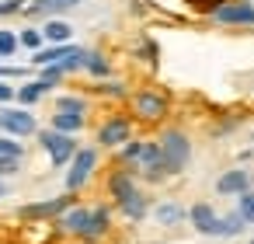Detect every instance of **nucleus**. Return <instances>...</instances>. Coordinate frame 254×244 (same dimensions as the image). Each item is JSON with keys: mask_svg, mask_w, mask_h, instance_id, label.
<instances>
[{"mask_svg": "<svg viewBox=\"0 0 254 244\" xmlns=\"http://www.w3.org/2000/svg\"><path fill=\"white\" fill-rule=\"evenodd\" d=\"M84 49H77V46H53V49H39L35 53V63L39 67H60L63 74L66 70H77V67H84Z\"/></svg>", "mask_w": 254, "mask_h": 244, "instance_id": "f257e3e1", "label": "nucleus"}, {"mask_svg": "<svg viewBox=\"0 0 254 244\" xmlns=\"http://www.w3.org/2000/svg\"><path fill=\"white\" fill-rule=\"evenodd\" d=\"M160 150H164V164H167V171H185V164H188V157H191V143L181 136V133H164L160 136Z\"/></svg>", "mask_w": 254, "mask_h": 244, "instance_id": "f03ea898", "label": "nucleus"}, {"mask_svg": "<svg viewBox=\"0 0 254 244\" xmlns=\"http://www.w3.org/2000/svg\"><path fill=\"white\" fill-rule=\"evenodd\" d=\"M39 143H42V150L53 157V164H66L70 157H77V143H73V136H66V133L46 129V133L39 136Z\"/></svg>", "mask_w": 254, "mask_h": 244, "instance_id": "7ed1b4c3", "label": "nucleus"}, {"mask_svg": "<svg viewBox=\"0 0 254 244\" xmlns=\"http://www.w3.org/2000/svg\"><path fill=\"white\" fill-rule=\"evenodd\" d=\"M94 161H98V154L91 150V147H84V150H77V157H73V167L66 171V188L70 192H77L87 178H91V167H94Z\"/></svg>", "mask_w": 254, "mask_h": 244, "instance_id": "20e7f679", "label": "nucleus"}, {"mask_svg": "<svg viewBox=\"0 0 254 244\" xmlns=\"http://www.w3.org/2000/svg\"><path fill=\"white\" fill-rule=\"evenodd\" d=\"M216 21L223 25H254V4H247V0H237V4H223L212 11Z\"/></svg>", "mask_w": 254, "mask_h": 244, "instance_id": "39448f33", "label": "nucleus"}, {"mask_svg": "<svg viewBox=\"0 0 254 244\" xmlns=\"http://www.w3.org/2000/svg\"><path fill=\"white\" fill-rule=\"evenodd\" d=\"M0 126H4L11 136H32V133H35V119H32V112H14V108L0 112Z\"/></svg>", "mask_w": 254, "mask_h": 244, "instance_id": "423d86ee", "label": "nucleus"}, {"mask_svg": "<svg viewBox=\"0 0 254 244\" xmlns=\"http://www.w3.org/2000/svg\"><path fill=\"white\" fill-rule=\"evenodd\" d=\"M247 185H251V174H247L244 167H233V171H226V174L216 181V192H219V195H244V192H251Z\"/></svg>", "mask_w": 254, "mask_h": 244, "instance_id": "0eeeda50", "label": "nucleus"}, {"mask_svg": "<svg viewBox=\"0 0 254 244\" xmlns=\"http://www.w3.org/2000/svg\"><path fill=\"white\" fill-rule=\"evenodd\" d=\"M191 223H195V230L198 234H219V220L223 216H216V209L209 206V202H198V206H191Z\"/></svg>", "mask_w": 254, "mask_h": 244, "instance_id": "6e6552de", "label": "nucleus"}, {"mask_svg": "<svg viewBox=\"0 0 254 244\" xmlns=\"http://www.w3.org/2000/svg\"><path fill=\"white\" fill-rule=\"evenodd\" d=\"M98 140H101L105 147H119V143H126V140H129V122H126V119H108V122L98 129Z\"/></svg>", "mask_w": 254, "mask_h": 244, "instance_id": "1a4fd4ad", "label": "nucleus"}, {"mask_svg": "<svg viewBox=\"0 0 254 244\" xmlns=\"http://www.w3.org/2000/svg\"><path fill=\"white\" fill-rule=\"evenodd\" d=\"M139 167H146V174H153V178H157L160 171H167L160 143H143V154H139Z\"/></svg>", "mask_w": 254, "mask_h": 244, "instance_id": "9d476101", "label": "nucleus"}, {"mask_svg": "<svg viewBox=\"0 0 254 244\" xmlns=\"http://www.w3.org/2000/svg\"><path fill=\"white\" fill-rule=\"evenodd\" d=\"M136 112H139L143 119H160V115L167 112V101H164L160 94H150V91H143V94L136 98Z\"/></svg>", "mask_w": 254, "mask_h": 244, "instance_id": "9b49d317", "label": "nucleus"}, {"mask_svg": "<svg viewBox=\"0 0 254 244\" xmlns=\"http://www.w3.org/2000/svg\"><path fill=\"white\" fill-rule=\"evenodd\" d=\"M80 126H84V115H77V112H56V115H53V129H56V133L73 136Z\"/></svg>", "mask_w": 254, "mask_h": 244, "instance_id": "f8f14e48", "label": "nucleus"}, {"mask_svg": "<svg viewBox=\"0 0 254 244\" xmlns=\"http://www.w3.org/2000/svg\"><path fill=\"white\" fill-rule=\"evenodd\" d=\"M63 230H73V234H87V227H91V213L87 209H70V213H63Z\"/></svg>", "mask_w": 254, "mask_h": 244, "instance_id": "ddd939ff", "label": "nucleus"}, {"mask_svg": "<svg viewBox=\"0 0 254 244\" xmlns=\"http://www.w3.org/2000/svg\"><path fill=\"white\" fill-rule=\"evenodd\" d=\"M77 4H80V0H35L32 11L35 14H63V11H70Z\"/></svg>", "mask_w": 254, "mask_h": 244, "instance_id": "4468645a", "label": "nucleus"}, {"mask_svg": "<svg viewBox=\"0 0 254 244\" xmlns=\"http://www.w3.org/2000/svg\"><path fill=\"white\" fill-rule=\"evenodd\" d=\"M112 192H115V199H119V202H122V206H126V202H129V199H132V195H139V192H136V185H132V178H129V174H115V178H112Z\"/></svg>", "mask_w": 254, "mask_h": 244, "instance_id": "2eb2a0df", "label": "nucleus"}, {"mask_svg": "<svg viewBox=\"0 0 254 244\" xmlns=\"http://www.w3.org/2000/svg\"><path fill=\"white\" fill-rule=\"evenodd\" d=\"M70 32H73V28H70L66 21H46V28H42V35H46L49 42H60V46L70 42Z\"/></svg>", "mask_w": 254, "mask_h": 244, "instance_id": "dca6fc26", "label": "nucleus"}, {"mask_svg": "<svg viewBox=\"0 0 254 244\" xmlns=\"http://www.w3.org/2000/svg\"><path fill=\"white\" fill-rule=\"evenodd\" d=\"M49 87H53V84H49V81H42V77H39V81H35V84H25V87H21V91H18V101H21V105H32V101H39V98H42V94H46V91H49Z\"/></svg>", "mask_w": 254, "mask_h": 244, "instance_id": "f3484780", "label": "nucleus"}, {"mask_svg": "<svg viewBox=\"0 0 254 244\" xmlns=\"http://www.w3.org/2000/svg\"><path fill=\"white\" fill-rule=\"evenodd\" d=\"M66 202H70V199H53V202H39V206H25L21 216H28V220H32V216H53V213H60Z\"/></svg>", "mask_w": 254, "mask_h": 244, "instance_id": "a211bd4d", "label": "nucleus"}, {"mask_svg": "<svg viewBox=\"0 0 254 244\" xmlns=\"http://www.w3.org/2000/svg\"><path fill=\"white\" fill-rule=\"evenodd\" d=\"M25 150L18 140H0V164H21Z\"/></svg>", "mask_w": 254, "mask_h": 244, "instance_id": "6ab92c4d", "label": "nucleus"}, {"mask_svg": "<svg viewBox=\"0 0 254 244\" xmlns=\"http://www.w3.org/2000/svg\"><path fill=\"white\" fill-rule=\"evenodd\" d=\"M244 230V216L240 213H230L219 220V237H230V234H240Z\"/></svg>", "mask_w": 254, "mask_h": 244, "instance_id": "aec40b11", "label": "nucleus"}, {"mask_svg": "<svg viewBox=\"0 0 254 244\" xmlns=\"http://www.w3.org/2000/svg\"><path fill=\"white\" fill-rule=\"evenodd\" d=\"M108 230V209H94L91 213V227H87V237H98Z\"/></svg>", "mask_w": 254, "mask_h": 244, "instance_id": "412c9836", "label": "nucleus"}, {"mask_svg": "<svg viewBox=\"0 0 254 244\" xmlns=\"http://www.w3.org/2000/svg\"><path fill=\"white\" fill-rule=\"evenodd\" d=\"M237 213L244 216V223H254V192L237 195Z\"/></svg>", "mask_w": 254, "mask_h": 244, "instance_id": "4be33fe9", "label": "nucleus"}, {"mask_svg": "<svg viewBox=\"0 0 254 244\" xmlns=\"http://www.w3.org/2000/svg\"><path fill=\"white\" fill-rule=\"evenodd\" d=\"M181 216H185L181 206H160V209H157V220H160V223H178Z\"/></svg>", "mask_w": 254, "mask_h": 244, "instance_id": "5701e85b", "label": "nucleus"}, {"mask_svg": "<svg viewBox=\"0 0 254 244\" xmlns=\"http://www.w3.org/2000/svg\"><path fill=\"white\" fill-rule=\"evenodd\" d=\"M84 67H87L91 74H98V77H101V74H108V63H105L98 53H87V56H84Z\"/></svg>", "mask_w": 254, "mask_h": 244, "instance_id": "b1692460", "label": "nucleus"}, {"mask_svg": "<svg viewBox=\"0 0 254 244\" xmlns=\"http://www.w3.org/2000/svg\"><path fill=\"white\" fill-rule=\"evenodd\" d=\"M18 49V35H11V32H0V56H11Z\"/></svg>", "mask_w": 254, "mask_h": 244, "instance_id": "393cba45", "label": "nucleus"}, {"mask_svg": "<svg viewBox=\"0 0 254 244\" xmlns=\"http://www.w3.org/2000/svg\"><path fill=\"white\" fill-rule=\"evenodd\" d=\"M60 112H77V115H84V98H60Z\"/></svg>", "mask_w": 254, "mask_h": 244, "instance_id": "a878e982", "label": "nucleus"}, {"mask_svg": "<svg viewBox=\"0 0 254 244\" xmlns=\"http://www.w3.org/2000/svg\"><path fill=\"white\" fill-rule=\"evenodd\" d=\"M39 42H42V32H35V28L21 32V46H28V49H39Z\"/></svg>", "mask_w": 254, "mask_h": 244, "instance_id": "bb28decb", "label": "nucleus"}, {"mask_svg": "<svg viewBox=\"0 0 254 244\" xmlns=\"http://www.w3.org/2000/svg\"><path fill=\"white\" fill-rule=\"evenodd\" d=\"M139 154H143V143H126V150H122L126 161H139Z\"/></svg>", "mask_w": 254, "mask_h": 244, "instance_id": "cd10ccee", "label": "nucleus"}, {"mask_svg": "<svg viewBox=\"0 0 254 244\" xmlns=\"http://www.w3.org/2000/svg\"><path fill=\"white\" fill-rule=\"evenodd\" d=\"M21 7V0H0V18H4V14H14Z\"/></svg>", "mask_w": 254, "mask_h": 244, "instance_id": "c85d7f7f", "label": "nucleus"}, {"mask_svg": "<svg viewBox=\"0 0 254 244\" xmlns=\"http://www.w3.org/2000/svg\"><path fill=\"white\" fill-rule=\"evenodd\" d=\"M11 98H18V91L7 87V84H0V101H11Z\"/></svg>", "mask_w": 254, "mask_h": 244, "instance_id": "c756f323", "label": "nucleus"}, {"mask_svg": "<svg viewBox=\"0 0 254 244\" xmlns=\"http://www.w3.org/2000/svg\"><path fill=\"white\" fill-rule=\"evenodd\" d=\"M25 70L21 67H0V77H21Z\"/></svg>", "mask_w": 254, "mask_h": 244, "instance_id": "7c9ffc66", "label": "nucleus"}, {"mask_svg": "<svg viewBox=\"0 0 254 244\" xmlns=\"http://www.w3.org/2000/svg\"><path fill=\"white\" fill-rule=\"evenodd\" d=\"M0 195H4V185H0Z\"/></svg>", "mask_w": 254, "mask_h": 244, "instance_id": "2f4dec72", "label": "nucleus"}, {"mask_svg": "<svg viewBox=\"0 0 254 244\" xmlns=\"http://www.w3.org/2000/svg\"><path fill=\"white\" fill-rule=\"evenodd\" d=\"M251 244H254V241H251Z\"/></svg>", "mask_w": 254, "mask_h": 244, "instance_id": "473e14b6", "label": "nucleus"}]
</instances>
